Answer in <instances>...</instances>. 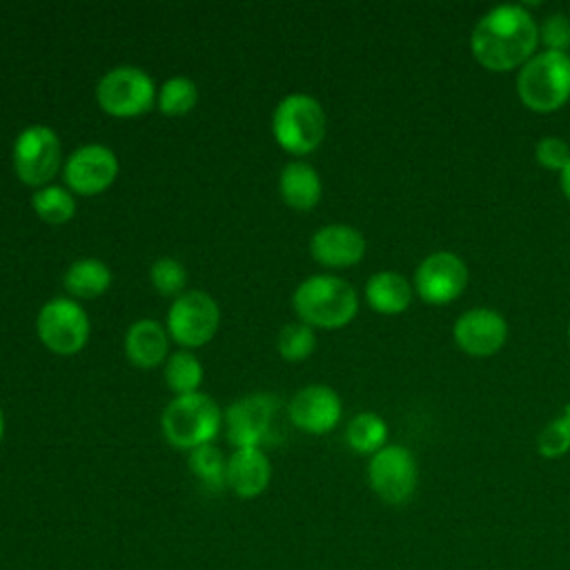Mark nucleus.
<instances>
[{
  "label": "nucleus",
  "instance_id": "obj_9",
  "mask_svg": "<svg viewBox=\"0 0 570 570\" xmlns=\"http://www.w3.org/2000/svg\"><path fill=\"white\" fill-rule=\"evenodd\" d=\"M36 330L47 350L60 356H71L80 352L89 338V318L80 303L56 296L40 307Z\"/></svg>",
  "mask_w": 570,
  "mask_h": 570
},
{
  "label": "nucleus",
  "instance_id": "obj_28",
  "mask_svg": "<svg viewBox=\"0 0 570 570\" xmlns=\"http://www.w3.org/2000/svg\"><path fill=\"white\" fill-rule=\"evenodd\" d=\"M276 345H278V354L285 361H289V363L305 361L316 347L314 327H309L305 323H289L281 330Z\"/></svg>",
  "mask_w": 570,
  "mask_h": 570
},
{
  "label": "nucleus",
  "instance_id": "obj_24",
  "mask_svg": "<svg viewBox=\"0 0 570 570\" xmlns=\"http://www.w3.org/2000/svg\"><path fill=\"white\" fill-rule=\"evenodd\" d=\"M165 383L176 396L198 392L203 383V365L191 352H174L165 365Z\"/></svg>",
  "mask_w": 570,
  "mask_h": 570
},
{
  "label": "nucleus",
  "instance_id": "obj_18",
  "mask_svg": "<svg viewBox=\"0 0 570 570\" xmlns=\"http://www.w3.org/2000/svg\"><path fill=\"white\" fill-rule=\"evenodd\" d=\"M414 296L412 283L392 269L376 272L365 283V301L379 314H401L410 307Z\"/></svg>",
  "mask_w": 570,
  "mask_h": 570
},
{
  "label": "nucleus",
  "instance_id": "obj_33",
  "mask_svg": "<svg viewBox=\"0 0 570 570\" xmlns=\"http://www.w3.org/2000/svg\"><path fill=\"white\" fill-rule=\"evenodd\" d=\"M2 434H4V414L0 410V441H2Z\"/></svg>",
  "mask_w": 570,
  "mask_h": 570
},
{
  "label": "nucleus",
  "instance_id": "obj_19",
  "mask_svg": "<svg viewBox=\"0 0 570 570\" xmlns=\"http://www.w3.org/2000/svg\"><path fill=\"white\" fill-rule=\"evenodd\" d=\"M169 338L160 323L151 318L136 321L125 334V354L136 367H154L167 356Z\"/></svg>",
  "mask_w": 570,
  "mask_h": 570
},
{
  "label": "nucleus",
  "instance_id": "obj_7",
  "mask_svg": "<svg viewBox=\"0 0 570 570\" xmlns=\"http://www.w3.org/2000/svg\"><path fill=\"white\" fill-rule=\"evenodd\" d=\"M367 483L387 505L407 503L419 485V465L405 445L387 443L367 463Z\"/></svg>",
  "mask_w": 570,
  "mask_h": 570
},
{
  "label": "nucleus",
  "instance_id": "obj_20",
  "mask_svg": "<svg viewBox=\"0 0 570 570\" xmlns=\"http://www.w3.org/2000/svg\"><path fill=\"white\" fill-rule=\"evenodd\" d=\"M278 191L292 209L307 212L316 207L321 200V194H323L321 176L312 165L303 160H292L283 167L278 176Z\"/></svg>",
  "mask_w": 570,
  "mask_h": 570
},
{
  "label": "nucleus",
  "instance_id": "obj_16",
  "mask_svg": "<svg viewBox=\"0 0 570 570\" xmlns=\"http://www.w3.org/2000/svg\"><path fill=\"white\" fill-rule=\"evenodd\" d=\"M309 254L325 267H352L365 256V238L352 225H323L309 240Z\"/></svg>",
  "mask_w": 570,
  "mask_h": 570
},
{
  "label": "nucleus",
  "instance_id": "obj_6",
  "mask_svg": "<svg viewBox=\"0 0 570 570\" xmlns=\"http://www.w3.org/2000/svg\"><path fill=\"white\" fill-rule=\"evenodd\" d=\"M98 107L116 118L142 116L154 107L156 85L147 71L131 65L109 69L96 87Z\"/></svg>",
  "mask_w": 570,
  "mask_h": 570
},
{
  "label": "nucleus",
  "instance_id": "obj_30",
  "mask_svg": "<svg viewBox=\"0 0 570 570\" xmlns=\"http://www.w3.org/2000/svg\"><path fill=\"white\" fill-rule=\"evenodd\" d=\"M539 45L550 51L570 49V18L561 11L548 13L539 24Z\"/></svg>",
  "mask_w": 570,
  "mask_h": 570
},
{
  "label": "nucleus",
  "instance_id": "obj_2",
  "mask_svg": "<svg viewBox=\"0 0 570 570\" xmlns=\"http://www.w3.org/2000/svg\"><path fill=\"white\" fill-rule=\"evenodd\" d=\"M292 307L301 323L309 327L338 330L356 316L358 296L345 278L334 274H314L294 289Z\"/></svg>",
  "mask_w": 570,
  "mask_h": 570
},
{
  "label": "nucleus",
  "instance_id": "obj_15",
  "mask_svg": "<svg viewBox=\"0 0 570 570\" xmlns=\"http://www.w3.org/2000/svg\"><path fill=\"white\" fill-rule=\"evenodd\" d=\"M343 403L327 385H305L289 401V421L307 434H325L341 421Z\"/></svg>",
  "mask_w": 570,
  "mask_h": 570
},
{
  "label": "nucleus",
  "instance_id": "obj_21",
  "mask_svg": "<svg viewBox=\"0 0 570 570\" xmlns=\"http://www.w3.org/2000/svg\"><path fill=\"white\" fill-rule=\"evenodd\" d=\"M62 283L76 298H98L111 285V272L98 258H80L67 267Z\"/></svg>",
  "mask_w": 570,
  "mask_h": 570
},
{
  "label": "nucleus",
  "instance_id": "obj_12",
  "mask_svg": "<svg viewBox=\"0 0 570 570\" xmlns=\"http://www.w3.org/2000/svg\"><path fill=\"white\" fill-rule=\"evenodd\" d=\"M456 347L474 358L497 354L508 341V321L492 307H472L456 316L452 327Z\"/></svg>",
  "mask_w": 570,
  "mask_h": 570
},
{
  "label": "nucleus",
  "instance_id": "obj_4",
  "mask_svg": "<svg viewBox=\"0 0 570 570\" xmlns=\"http://www.w3.org/2000/svg\"><path fill=\"white\" fill-rule=\"evenodd\" d=\"M223 412L218 403L203 394L174 396L160 416L163 436L176 450H196L205 443H212L220 432Z\"/></svg>",
  "mask_w": 570,
  "mask_h": 570
},
{
  "label": "nucleus",
  "instance_id": "obj_3",
  "mask_svg": "<svg viewBox=\"0 0 570 570\" xmlns=\"http://www.w3.org/2000/svg\"><path fill=\"white\" fill-rule=\"evenodd\" d=\"M517 96L534 114H552L570 100V51H537L517 73Z\"/></svg>",
  "mask_w": 570,
  "mask_h": 570
},
{
  "label": "nucleus",
  "instance_id": "obj_13",
  "mask_svg": "<svg viewBox=\"0 0 570 570\" xmlns=\"http://www.w3.org/2000/svg\"><path fill=\"white\" fill-rule=\"evenodd\" d=\"M65 183L80 196H94L105 191L118 176L116 154L98 142L82 145L65 160Z\"/></svg>",
  "mask_w": 570,
  "mask_h": 570
},
{
  "label": "nucleus",
  "instance_id": "obj_31",
  "mask_svg": "<svg viewBox=\"0 0 570 570\" xmlns=\"http://www.w3.org/2000/svg\"><path fill=\"white\" fill-rule=\"evenodd\" d=\"M534 158L543 169L559 171L570 163V145L561 136H543L534 147Z\"/></svg>",
  "mask_w": 570,
  "mask_h": 570
},
{
  "label": "nucleus",
  "instance_id": "obj_10",
  "mask_svg": "<svg viewBox=\"0 0 570 570\" xmlns=\"http://www.w3.org/2000/svg\"><path fill=\"white\" fill-rule=\"evenodd\" d=\"M468 278L465 261L450 249H439L416 265L412 287L423 303L448 305L465 292Z\"/></svg>",
  "mask_w": 570,
  "mask_h": 570
},
{
  "label": "nucleus",
  "instance_id": "obj_1",
  "mask_svg": "<svg viewBox=\"0 0 570 570\" xmlns=\"http://www.w3.org/2000/svg\"><path fill=\"white\" fill-rule=\"evenodd\" d=\"M539 47V22L525 4H497L470 33V51L488 71L521 69Z\"/></svg>",
  "mask_w": 570,
  "mask_h": 570
},
{
  "label": "nucleus",
  "instance_id": "obj_11",
  "mask_svg": "<svg viewBox=\"0 0 570 570\" xmlns=\"http://www.w3.org/2000/svg\"><path fill=\"white\" fill-rule=\"evenodd\" d=\"M218 323L220 309L216 301L200 289L180 294L167 312L169 336L183 347H200L209 343L218 330Z\"/></svg>",
  "mask_w": 570,
  "mask_h": 570
},
{
  "label": "nucleus",
  "instance_id": "obj_29",
  "mask_svg": "<svg viewBox=\"0 0 570 570\" xmlns=\"http://www.w3.org/2000/svg\"><path fill=\"white\" fill-rule=\"evenodd\" d=\"M149 278L151 285L165 294V296H174L180 294L187 285V269L180 261L176 258H158L151 269H149Z\"/></svg>",
  "mask_w": 570,
  "mask_h": 570
},
{
  "label": "nucleus",
  "instance_id": "obj_5",
  "mask_svg": "<svg viewBox=\"0 0 570 570\" xmlns=\"http://www.w3.org/2000/svg\"><path fill=\"white\" fill-rule=\"evenodd\" d=\"M327 129V118L321 102L307 94L285 96L272 116V134L281 149L292 156H305L314 151Z\"/></svg>",
  "mask_w": 570,
  "mask_h": 570
},
{
  "label": "nucleus",
  "instance_id": "obj_26",
  "mask_svg": "<svg viewBox=\"0 0 570 570\" xmlns=\"http://www.w3.org/2000/svg\"><path fill=\"white\" fill-rule=\"evenodd\" d=\"M198 100V87L194 80L185 76H176L165 80V85L158 91V109L165 116H183L196 107Z\"/></svg>",
  "mask_w": 570,
  "mask_h": 570
},
{
  "label": "nucleus",
  "instance_id": "obj_27",
  "mask_svg": "<svg viewBox=\"0 0 570 570\" xmlns=\"http://www.w3.org/2000/svg\"><path fill=\"white\" fill-rule=\"evenodd\" d=\"M537 452L543 459H561L570 452V403L537 434Z\"/></svg>",
  "mask_w": 570,
  "mask_h": 570
},
{
  "label": "nucleus",
  "instance_id": "obj_17",
  "mask_svg": "<svg viewBox=\"0 0 570 570\" xmlns=\"http://www.w3.org/2000/svg\"><path fill=\"white\" fill-rule=\"evenodd\" d=\"M272 479V465L261 448H240L227 459L225 483L240 499H254L265 492Z\"/></svg>",
  "mask_w": 570,
  "mask_h": 570
},
{
  "label": "nucleus",
  "instance_id": "obj_25",
  "mask_svg": "<svg viewBox=\"0 0 570 570\" xmlns=\"http://www.w3.org/2000/svg\"><path fill=\"white\" fill-rule=\"evenodd\" d=\"M189 470L203 485H207L212 490H220L223 485H227L225 483L227 461H225L223 452L212 443H205L189 452Z\"/></svg>",
  "mask_w": 570,
  "mask_h": 570
},
{
  "label": "nucleus",
  "instance_id": "obj_23",
  "mask_svg": "<svg viewBox=\"0 0 570 570\" xmlns=\"http://www.w3.org/2000/svg\"><path fill=\"white\" fill-rule=\"evenodd\" d=\"M31 207L40 220L51 225H62L73 218L76 214V198L69 189L60 185H47L33 191Z\"/></svg>",
  "mask_w": 570,
  "mask_h": 570
},
{
  "label": "nucleus",
  "instance_id": "obj_22",
  "mask_svg": "<svg viewBox=\"0 0 570 570\" xmlns=\"http://www.w3.org/2000/svg\"><path fill=\"white\" fill-rule=\"evenodd\" d=\"M347 445L358 454H376L387 445V423L374 412H358L345 430Z\"/></svg>",
  "mask_w": 570,
  "mask_h": 570
},
{
  "label": "nucleus",
  "instance_id": "obj_14",
  "mask_svg": "<svg viewBox=\"0 0 570 570\" xmlns=\"http://www.w3.org/2000/svg\"><path fill=\"white\" fill-rule=\"evenodd\" d=\"M276 405L278 401L272 394H252L240 401H234L225 410L229 443L236 445V450L258 448L269 432V423Z\"/></svg>",
  "mask_w": 570,
  "mask_h": 570
},
{
  "label": "nucleus",
  "instance_id": "obj_34",
  "mask_svg": "<svg viewBox=\"0 0 570 570\" xmlns=\"http://www.w3.org/2000/svg\"><path fill=\"white\" fill-rule=\"evenodd\" d=\"M568 343H570V323H568Z\"/></svg>",
  "mask_w": 570,
  "mask_h": 570
},
{
  "label": "nucleus",
  "instance_id": "obj_32",
  "mask_svg": "<svg viewBox=\"0 0 570 570\" xmlns=\"http://www.w3.org/2000/svg\"><path fill=\"white\" fill-rule=\"evenodd\" d=\"M559 185H561L563 196L570 200V163L561 169V174H559Z\"/></svg>",
  "mask_w": 570,
  "mask_h": 570
},
{
  "label": "nucleus",
  "instance_id": "obj_8",
  "mask_svg": "<svg viewBox=\"0 0 570 570\" xmlns=\"http://www.w3.org/2000/svg\"><path fill=\"white\" fill-rule=\"evenodd\" d=\"M11 158L16 176L24 185L47 187L62 165L60 138L47 125H31L18 134Z\"/></svg>",
  "mask_w": 570,
  "mask_h": 570
}]
</instances>
